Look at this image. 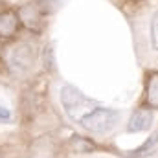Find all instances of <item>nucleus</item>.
<instances>
[{"mask_svg": "<svg viewBox=\"0 0 158 158\" xmlns=\"http://www.w3.org/2000/svg\"><path fill=\"white\" fill-rule=\"evenodd\" d=\"M151 123H153V110L147 107H142L131 114L127 131L129 132H142V131H147L151 127Z\"/></svg>", "mask_w": 158, "mask_h": 158, "instance_id": "nucleus-6", "label": "nucleus"}, {"mask_svg": "<svg viewBox=\"0 0 158 158\" xmlns=\"http://www.w3.org/2000/svg\"><path fill=\"white\" fill-rule=\"evenodd\" d=\"M35 4L39 6V9L44 15H50V13H55L61 6V0H35Z\"/></svg>", "mask_w": 158, "mask_h": 158, "instance_id": "nucleus-10", "label": "nucleus"}, {"mask_svg": "<svg viewBox=\"0 0 158 158\" xmlns=\"http://www.w3.org/2000/svg\"><path fill=\"white\" fill-rule=\"evenodd\" d=\"M143 103L151 110H156L158 109V70H151L147 74V77H145Z\"/></svg>", "mask_w": 158, "mask_h": 158, "instance_id": "nucleus-7", "label": "nucleus"}, {"mask_svg": "<svg viewBox=\"0 0 158 158\" xmlns=\"http://www.w3.org/2000/svg\"><path fill=\"white\" fill-rule=\"evenodd\" d=\"M61 103H63L68 118L72 121H76V123H79L90 110H94L98 107L96 101L86 98L79 88L72 86V85H64L61 88Z\"/></svg>", "mask_w": 158, "mask_h": 158, "instance_id": "nucleus-2", "label": "nucleus"}, {"mask_svg": "<svg viewBox=\"0 0 158 158\" xmlns=\"http://www.w3.org/2000/svg\"><path fill=\"white\" fill-rule=\"evenodd\" d=\"M158 145V131L156 132H153L134 153H132V156L134 158H143V156H147V155H151L153 151H155V147Z\"/></svg>", "mask_w": 158, "mask_h": 158, "instance_id": "nucleus-8", "label": "nucleus"}, {"mask_svg": "<svg viewBox=\"0 0 158 158\" xmlns=\"http://www.w3.org/2000/svg\"><path fill=\"white\" fill-rule=\"evenodd\" d=\"M19 19H20V24L24 28H28L30 31L33 33H40L44 30V13L39 9V6L33 2V4H26L22 6L19 11Z\"/></svg>", "mask_w": 158, "mask_h": 158, "instance_id": "nucleus-4", "label": "nucleus"}, {"mask_svg": "<svg viewBox=\"0 0 158 158\" xmlns=\"http://www.w3.org/2000/svg\"><path fill=\"white\" fill-rule=\"evenodd\" d=\"M11 110L4 105H0V121H11Z\"/></svg>", "mask_w": 158, "mask_h": 158, "instance_id": "nucleus-12", "label": "nucleus"}, {"mask_svg": "<svg viewBox=\"0 0 158 158\" xmlns=\"http://www.w3.org/2000/svg\"><path fill=\"white\" fill-rule=\"evenodd\" d=\"M151 46L158 52V11L151 19Z\"/></svg>", "mask_w": 158, "mask_h": 158, "instance_id": "nucleus-11", "label": "nucleus"}, {"mask_svg": "<svg viewBox=\"0 0 158 158\" xmlns=\"http://www.w3.org/2000/svg\"><path fill=\"white\" fill-rule=\"evenodd\" d=\"M119 119V112L114 109H105V107H96L90 110L85 118L79 121V125L90 132H109L110 129L116 127Z\"/></svg>", "mask_w": 158, "mask_h": 158, "instance_id": "nucleus-3", "label": "nucleus"}, {"mask_svg": "<svg viewBox=\"0 0 158 158\" xmlns=\"http://www.w3.org/2000/svg\"><path fill=\"white\" fill-rule=\"evenodd\" d=\"M72 147L77 153H90L92 149H96V145L88 140H85L83 136H72Z\"/></svg>", "mask_w": 158, "mask_h": 158, "instance_id": "nucleus-9", "label": "nucleus"}, {"mask_svg": "<svg viewBox=\"0 0 158 158\" xmlns=\"http://www.w3.org/2000/svg\"><path fill=\"white\" fill-rule=\"evenodd\" d=\"M19 26H20V19H19L17 11H13V9L0 11V39L2 40L15 39Z\"/></svg>", "mask_w": 158, "mask_h": 158, "instance_id": "nucleus-5", "label": "nucleus"}, {"mask_svg": "<svg viewBox=\"0 0 158 158\" xmlns=\"http://www.w3.org/2000/svg\"><path fill=\"white\" fill-rule=\"evenodd\" d=\"M0 57L11 76L22 77V76L30 74V70L35 63L37 52H35V46L28 40H13L2 48Z\"/></svg>", "mask_w": 158, "mask_h": 158, "instance_id": "nucleus-1", "label": "nucleus"}]
</instances>
